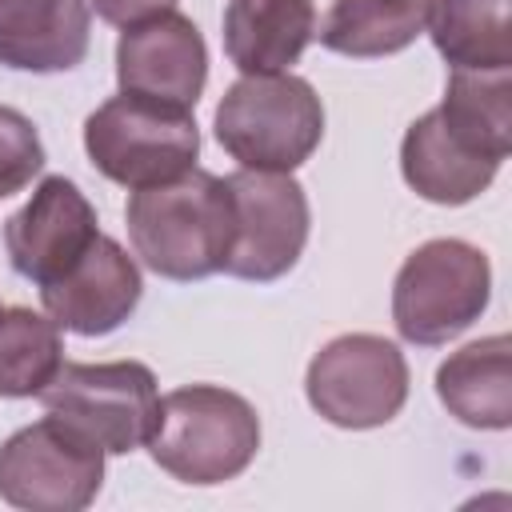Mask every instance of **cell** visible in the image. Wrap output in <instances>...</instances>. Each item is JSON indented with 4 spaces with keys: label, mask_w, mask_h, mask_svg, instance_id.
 <instances>
[{
    "label": "cell",
    "mask_w": 512,
    "mask_h": 512,
    "mask_svg": "<svg viewBox=\"0 0 512 512\" xmlns=\"http://www.w3.org/2000/svg\"><path fill=\"white\" fill-rule=\"evenodd\" d=\"M124 220L144 268L164 280H204L224 268L232 244L228 180L188 168L164 184L136 188Z\"/></svg>",
    "instance_id": "6da1fadb"
},
{
    "label": "cell",
    "mask_w": 512,
    "mask_h": 512,
    "mask_svg": "<svg viewBox=\"0 0 512 512\" xmlns=\"http://www.w3.org/2000/svg\"><path fill=\"white\" fill-rule=\"evenodd\" d=\"M148 452L180 484H224L256 460L260 416L240 392L220 384H184L160 396Z\"/></svg>",
    "instance_id": "7a4b0ae2"
},
{
    "label": "cell",
    "mask_w": 512,
    "mask_h": 512,
    "mask_svg": "<svg viewBox=\"0 0 512 512\" xmlns=\"http://www.w3.org/2000/svg\"><path fill=\"white\" fill-rule=\"evenodd\" d=\"M216 140L240 168L296 172L324 140V104L292 72L240 76L216 104Z\"/></svg>",
    "instance_id": "3957f363"
},
{
    "label": "cell",
    "mask_w": 512,
    "mask_h": 512,
    "mask_svg": "<svg viewBox=\"0 0 512 512\" xmlns=\"http://www.w3.org/2000/svg\"><path fill=\"white\" fill-rule=\"evenodd\" d=\"M84 152L100 176L136 192L196 168L200 128L192 108L120 92L84 120Z\"/></svg>",
    "instance_id": "277c9868"
},
{
    "label": "cell",
    "mask_w": 512,
    "mask_h": 512,
    "mask_svg": "<svg viewBox=\"0 0 512 512\" xmlns=\"http://www.w3.org/2000/svg\"><path fill=\"white\" fill-rule=\"evenodd\" d=\"M488 296V256L468 240L440 236L404 256L392 284V324L408 344L436 348L472 328Z\"/></svg>",
    "instance_id": "5b68a950"
},
{
    "label": "cell",
    "mask_w": 512,
    "mask_h": 512,
    "mask_svg": "<svg viewBox=\"0 0 512 512\" xmlns=\"http://www.w3.org/2000/svg\"><path fill=\"white\" fill-rule=\"evenodd\" d=\"M104 484V448L48 412L0 444V500L24 512H80Z\"/></svg>",
    "instance_id": "8992f818"
},
{
    "label": "cell",
    "mask_w": 512,
    "mask_h": 512,
    "mask_svg": "<svg viewBox=\"0 0 512 512\" xmlns=\"http://www.w3.org/2000/svg\"><path fill=\"white\" fill-rule=\"evenodd\" d=\"M40 404L96 440L104 456H124L148 444L160 392L152 368L140 360L60 364V372L40 392Z\"/></svg>",
    "instance_id": "52a82bcc"
},
{
    "label": "cell",
    "mask_w": 512,
    "mask_h": 512,
    "mask_svg": "<svg viewBox=\"0 0 512 512\" xmlns=\"http://www.w3.org/2000/svg\"><path fill=\"white\" fill-rule=\"evenodd\" d=\"M304 396L336 428H380L408 400V360L384 336L344 332L308 360Z\"/></svg>",
    "instance_id": "ba28073f"
},
{
    "label": "cell",
    "mask_w": 512,
    "mask_h": 512,
    "mask_svg": "<svg viewBox=\"0 0 512 512\" xmlns=\"http://www.w3.org/2000/svg\"><path fill=\"white\" fill-rule=\"evenodd\" d=\"M228 180L232 196V244L224 256L228 276L240 280H280L296 268L308 244V196L292 172H252L240 168Z\"/></svg>",
    "instance_id": "9c48e42d"
},
{
    "label": "cell",
    "mask_w": 512,
    "mask_h": 512,
    "mask_svg": "<svg viewBox=\"0 0 512 512\" xmlns=\"http://www.w3.org/2000/svg\"><path fill=\"white\" fill-rule=\"evenodd\" d=\"M116 80L120 92L196 108L208 80V48L200 28L176 8L128 24L116 40Z\"/></svg>",
    "instance_id": "30bf717a"
},
{
    "label": "cell",
    "mask_w": 512,
    "mask_h": 512,
    "mask_svg": "<svg viewBox=\"0 0 512 512\" xmlns=\"http://www.w3.org/2000/svg\"><path fill=\"white\" fill-rule=\"evenodd\" d=\"M96 236V208L68 176H44L32 188V200L4 224L12 268L40 288L56 280L72 260H80Z\"/></svg>",
    "instance_id": "8fae6325"
},
{
    "label": "cell",
    "mask_w": 512,
    "mask_h": 512,
    "mask_svg": "<svg viewBox=\"0 0 512 512\" xmlns=\"http://www.w3.org/2000/svg\"><path fill=\"white\" fill-rule=\"evenodd\" d=\"M140 292L144 280L136 260L100 232L80 260H72L56 280L40 288V300L60 328L76 336H108L136 312Z\"/></svg>",
    "instance_id": "7c38bea8"
},
{
    "label": "cell",
    "mask_w": 512,
    "mask_h": 512,
    "mask_svg": "<svg viewBox=\"0 0 512 512\" xmlns=\"http://www.w3.org/2000/svg\"><path fill=\"white\" fill-rule=\"evenodd\" d=\"M400 172L416 196L428 204H468L476 200L500 172V160L468 148L444 120L440 112H424L420 120L408 124L400 140Z\"/></svg>",
    "instance_id": "4fadbf2b"
},
{
    "label": "cell",
    "mask_w": 512,
    "mask_h": 512,
    "mask_svg": "<svg viewBox=\"0 0 512 512\" xmlns=\"http://www.w3.org/2000/svg\"><path fill=\"white\" fill-rule=\"evenodd\" d=\"M316 36L312 0H228L224 52L244 72H288Z\"/></svg>",
    "instance_id": "5bb4252c"
},
{
    "label": "cell",
    "mask_w": 512,
    "mask_h": 512,
    "mask_svg": "<svg viewBox=\"0 0 512 512\" xmlns=\"http://www.w3.org/2000/svg\"><path fill=\"white\" fill-rule=\"evenodd\" d=\"M436 396L460 424L504 432L512 424V340L496 332L452 352L436 368Z\"/></svg>",
    "instance_id": "9a60e30c"
},
{
    "label": "cell",
    "mask_w": 512,
    "mask_h": 512,
    "mask_svg": "<svg viewBox=\"0 0 512 512\" xmlns=\"http://www.w3.org/2000/svg\"><path fill=\"white\" fill-rule=\"evenodd\" d=\"M436 112L468 148L504 164L512 152V68H452Z\"/></svg>",
    "instance_id": "2e32d148"
},
{
    "label": "cell",
    "mask_w": 512,
    "mask_h": 512,
    "mask_svg": "<svg viewBox=\"0 0 512 512\" xmlns=\"http://www.w3.org/2000/svg\"><path fill=\"white\" fill-rule=\"evenodd\" d=\"M424 28L452 68H512V0H428Z\"/></svg>",
    "instance_id": "e0dca14e"
},
{
    "label": "cell",
    "mask_w": 512,
    "mask_h": 512,
    "mask_svg": "<svg viewBox=\"0 0 512 512\" xmlns=\"http://www.w3.org/2000/svg\"><path fill=\"white\" fill-rule=\"evenodd\" d=\"M428 20V0H332L320 44L352 60H376L404 52Z\"/></svg>",
    "instance_id": "ac0fdd59"
},
{
    "label": "cell",
    "mask_w": 512,
    "mask_h": 512,
    "mask_svg": "<svg viewBox=\"0 0 512 512\" xmlns=\"http://www.w3.org/2000/svg\"><path fill=\"white\" fill-rule=\"evenodd\" d=\"M64 364L60 324L48 312L0 308V396H40Z\"/></svg>",
    "instance_id": "d6986e66"
},
{
    "label": "cell",
    "mask_w": 512,
    "mask_h": 512,
    "mask_svg": "<svg viewBox=\"0 0 512 512\" xmlns=\"http://www.w3.org/2000/svg\"><path fill=\"white\" fill-rule=\"evenodd\" d=\"M44 160L48 156H44V140L36 124L24 112L0 104V200L28 188L32 176H40Z\"/></svg>",
    "instance_id": "ffe728a7"
},
{
    "label": "cell",
    "mask_w": 512,
    "mask_h": 512,
    "mask_svg": "<svg viewBox=\"0 0 512 512\" xmlns=\"http://www.w3.org/2000/svg\"><path fill=\"white\" fill-rule=\"evenodd\" d=\"M88 4H92V12L100 20H108L116 28H128L136 20H148L156 12H172L176 8V0H88Z\"/></svg>",
    "instance_id": "44dd1931"
},
{
    "label": "cell",
    "mask_w": 512,
    "mask_h": 512,
    "mask_svg": "<svg viewBox=\"0 0 512 512\" xmlns=\"http://www.w3.org/2000/svg\"><path fill=\"white\" fill-rule=\"evenodd\" d=\"M24 8V0H0V28L4 24H12V16Z\"/></svg>",
    "instance_id": "7402d4cb"
}]
</instances>
